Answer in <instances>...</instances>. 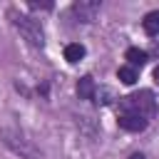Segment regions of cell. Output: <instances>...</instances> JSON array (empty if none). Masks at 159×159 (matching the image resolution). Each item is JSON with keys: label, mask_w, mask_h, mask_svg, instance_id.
Returning <instances> with one entry per match:
<instances>
[{"label": "cell", "mask_w": 159, "mask_h": 159, "mask_svg": "<svg viewBox=\"0 0 159 159\" xmlns=\"http://www.w3.org/2000/svg\"><path fill=\"white\" fill-rule=\"evenodd\" d=\"M84 45H80V42H72V45H67L65 47V60L70 62V65H75V62H80L82 57H84Z\"/></svg>", "instance_id": "cell-9"}, {"label": "cell", "mask_w": 159, "mask_h": 159, "mask_svg": "<svg viewBox=\"0 0 159 159\" xmlns=\"http://www.w3.org/2000/svg\"><path fill=\"white\" fill-rule=\"evenodd\" d=\"M10 17H12V25L17 27V32H20L32 47H42V45H45L42 27H40V22H37L35 17H30V15H20V12H10Z\"/></svg>", "instance_id": "cell-2"}, {"label": "cell", "mask_w": 159, "mask_h": 159, "mask_svg": "<svg viewBox=\"0 0 159 159\" xmlns=\"http://www.w3.org/2000/svg\"><path fill=\"white\" fill-rule=\"evenodd\" d=\"M77 94H80V99H94L97 97V87H94V80L89 75H84L77 82Z\"/></svg>", "instance_id": "cell-6"}, {"label": "cell", "mask_w": 159, "mask_h": 159, "mask_svg": "<svg viewBox=\"0 0 159 159\" xmlns=\"http://www.w3.org/2000/svg\"><path fill=\"white\" fill-rule=\"evenodd\" d=\"M124 60L129 62V67H142L144 62H147V52L144 50H139V47H129L127 52H124Z\"/></svg>", "instance_id": "cell-8"}, {"label": "cell", "mask_w": 159, "mask_h": 159, "mask_svg": "<svg viewBox=\"0 0 159 159\" xmlns=\"http://www.w3.org/2000/svg\"><path fill=\"white\" fill-rule=\"evenodd\" d=\"M99 10H102V2L99 0H77L72 5V12H75V17L80 22H92L99 15Z\"/></svg>", "instance_id": "cell-4"}, {"label": "cell", "mask_w": 159, "mask_h": 159, "mask_svg": "<svg viewBox=\"0 0 159 159\" xmlns=\"http://www.w3.org/2000/svg\"><path fill=\"white\" fill-rule=\"evenodd\" d=\"M154 80H157V82H159V65H157V67H154Z\"/></svg>", "instance_id": "cell-11"}, {"label": "cell", "mask_w": 159, "mask_h": 159, "mask_svg": "<svg viewBox=\"0 0 159 159\" xmlns=\"http://www.w3.org/2000/svg\"><path fill=\"white\" fill-rule=\"evenodd\" d=\"M149 124L147 117H139V114H119V127L127 129V132H144Z\"/></svg>", "instance_id": "cell-5"}, {"label": "cell", "mask_w": 159, "mask_h": 159, "mask_svg": "<svg viewBox=\"0 0 159 159\" xmlns=\"http://www.w3.org/2000/svg\"><path fill=\"white\" fill-rule=\"evenodd\" d=\"M154 109H157V102L149 89H139V92H132L119 99V114H139V117L149 119V114H154Z\"/></svg>", "instance_id": "cell-1"}, {"label": "cell", "mask_w": 159, "mask_h": 159, "mask_svg": "<svg viewBox=\"0 0 159 159\" xmlns=\"http://www.w3.org/2000/svg\"><path fill=\"white\" fill-rule=\"evenodd\" d=\"M119 80L124 82V84H134L137 80H139V75H137V70L134 67H129V65H124V67H119Z\"/></svg>", "instance_id": "cell-10"}, {"label": "cell", "mask_w": 159, "mask_h": 159, "mask_svg": "<svg viewBox=\"0 0 159 159\" xmlns=\"http://www.w3.org/2000/svg\"><path fill=\"white\" fill-rule=\"evenodd\" d=\"M2 142H5L12 152H17L20 157H25V159H37L35 149L25 142V137H22V134H17V132H12V129H2Z\"/></svg>", "instance_id": "cell-3"}, {"label": "cell", "mask_w": 159, "mask_h": 159, "mask_svg": "<svg viewBox=\"0 0 159 159\" xmlns=\"http://www.w3.org/2000/svg\"><path fill=\"white\" fill-rule=\"evenodd\" d=\"M129 159H144V154H132Z\"/></svg>", "instance_id": "cell-12"}, {"label": "cell", "mask_w": 159, "mask_h": 159, "mask_svg": "<svg viewBox=\"0 0 159 159\" xmlns=\"http://www.w3.org/2000/svg\"><path fill=\"white\" fill-rule=\"evenodd\" d=\"M142 27H144V32L147 35H159V10H152V12H147L144 15V20H142Z\"/></svg>", "instance_id": "cell-7"}]
</instances>
